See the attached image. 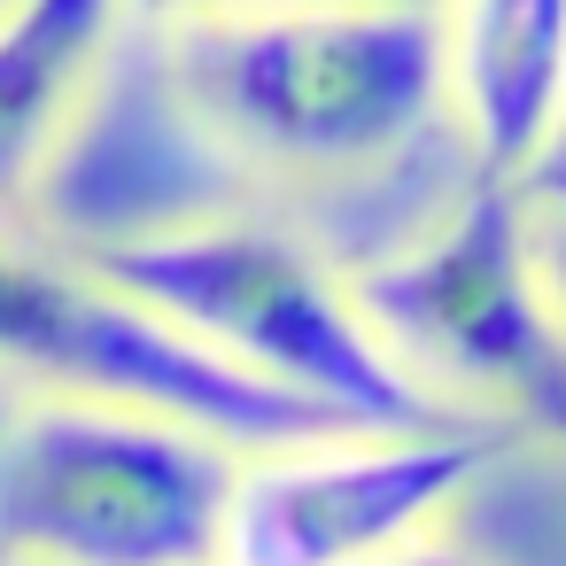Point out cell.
<instances>
[{"mask_svg": "<svg viewBox=\"0 0 566 566\" xmlns=\"http://www.w3.org/2000/svg\"><path fill=\"white\" fill-rule=\"evenodd\" d=\"M0 373L71 388V396L156 403V411H179V419L226 434L233 450L342 427L318 403L264 388V380L218 365L210 349H195L156 311H140L125 287H109L86 256L63 264V256L24 249L9 233H0Z\"/></svg>", "mask_w": 566, "mask_h": 566, "instance_id": "6", "label": "cell"}, {"mask_svg": "<svg viewBox=\"0 0 566 566\" xmlns=\"http://www.w3.org/2000/svg\"><path fill=\"white\" fill-rule=\"evenodd\" d=\"M0 566H24V558H0Z\"/></svg>", "mask_w": 566, "mask_h": 566, "instance_id": "12", "label": "cell"}, {"mask_svg": "<svg viewBox=\"0 0 566 566\" xmlns=\"http://www.w3.org/2000/svg\"><path fill=\"white\" fill-rule=\"evenodd\" d=\"M373 566H481L465 543H442V527L434 535H411V543H396L388 558H373Z\"/></svg>", "mask_w": 566, "mask_h": 566, "instance_id": "11", "label": "cell"}, {"mask_svg": "<svg viewBox=\"0 0 566 566\" xmlns=\"http://www.w3.org/2000/svg\"><path fill=\"white\" fill-rule=\"evenodd\" d=\"M156 78L187 140L287 187L373 179L450 125L442 9L411 0L156 17Z\"/></svg>", "mask_w": 566, "mask_h": 566, "instance_id": "1", "label": "cell"}, {"mask_svg": "<svg viewBox=\"0 0 566 566\" xmlns=\"http://www.w3.org/2000/svg\"><path fill=\"white\" fill-rule=\"evenodd\" d=\"M109 287L156 311L218 365L318 403L342 427H442V411L365 326L349 272L264 218H179L109 233L86 256Z\"/></svg>", "mask_w": 566, "mask_h": 566, "instance_id": "2", "label": "cell"}, {"mask_svg": "<svg viewBox=\"0 0 566 566\" xmlns=\"http://www.w3.org/2000/svg\"><path fill=\"white\" fill-rule=\"evenodd\" d=\"M133 0H9L0 9V202L32 195L109 78Z\"/></svg>", "mask_w": 566, "mask_h": 566, "instance_id": "7", "label": "cell"}, {"mask_svg": "<svg viewBox=\"0 0 566 566\" xmlns=\"http://www.w3.org/2000/svg\"><path fill=\"white\" fill-rule=\"evenodd\" d=\"M512 187L527 195L535 218H566V86H558V102H551V117H543V133H535L527 164L512 171Z\"/></svg>", "mask_w": 566, "mask_h": 566, "instance_id": "9", "label": "cell"}, {"mask_svg": "<svg viewBox=\"0 0 566 566\" xmlns=\"http://www.w3.org/2000/svg\"><path fill=\"white\" fill-rule=\"evenodd\" d=\"M233 458L179 411L48 388L0 427V558L218 566Z\"/></svg>", "mask_w": 566, "mask_h": 566, "instance_id": "4", "label": "cell"}, {"mask_svg": "<svg viewBox=\"0 0 566 566\" xmlns=\"http://www.w3.org/2000/svg\"><path fill=\"white\" fill-rule=\"evenodd\" d=\"M520 434L496 419L326 427L233 458L218 566H373L434 535Z\"/></svg>", "mask_w": 566, "mask_h": 566, "instance_id": "5", "label": "cell"}, {"mask_svg": "<svg viewBox=\"0 0 566 566\" xmlns=\"http://www.w3.org/2000/svg\"><path fill=\"white\" fill-rule=\"evenodd\" d=\"M380 349L465 419L566 442V303L535 256V210L504 171H473L403 249L349 264Z\"/></svg>", "mask_w": 566, "mask_h": 566, "instance_id": "3", "label": "cell"}, {"mask_svg": "<svg viewBox=\"0 0 566 566\" xmlns=\"http://www.w3.org/2000/svg\"><path fill=\"white\" fill-rule=\"evenodd\" d=\"M148 17H187V9H349V0H133ZM411 9H442V0H411Z\"/></svg>", "mask_w": 566, "mask_h": 566, "instance_id": "10", "label": "cell"}, {"mask_svg": "<svg viewBox=\"0 0 566 566\" xmlns=\"http://www.w3.org/2000/svg\"><path fill=\"white\" fill-rule=\"evenodd\" d=\"M450 125L473 171H520L566 86V0H442Z\"/></svg>", "mask_w": 566, "mask_h": 566, "instance_id": "8", "label": "cell"}]
</instances>
